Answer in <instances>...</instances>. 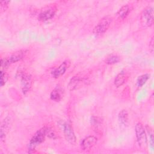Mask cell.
Instances as JSON below:
<instances>
[{
    "instance_id": "obj_9",
    "label": "cell",
    "mask_w": 154,
    "mask_h": 154,
    "mask_svg": "<svg viewBox=\"0 0 154 154\" xmlns=\"http://www.w3.org/2000/svg\"><path fill=\"white\" fill-rule=\"evenodd\" d=\"M70 63L69 61L66 60L63 62L57 68H56L52 73V75L54 78H57L63 75L66 71V70L69 68Z\"/></svg>"
},
{
    "instance_id": "obj_18",
    "label": "cell",
    "mask_w": 154,
    "mask_h": 154,
    "mask_svg": "<svg viewBox=\"0 0 154 154\" xmlns=\"http://www.w3.org/2000/svg\"><path fill=\"white\" fill-rule=\"evenodd\" d=\"M119 61H120V58L118 55H111L106 58V60H105V62L108 64H114L118 63Z\"/></svg>"
},
{
    "instance_id": "obj_2",
    "label": "cell",
    "mask_w": 154,
    "mask_h": 154,
    "mask_svg": "<svg viewBox=\"0 0 154 154\" xmlns=\"http://www.w3.org/2000/svg\"><path fill=\"white\" fill-rule=\"evenodd\" d=\"M26 53V51L20 50L14 52L9 57L1 58V70H5V69H7L11 64L21 60L22 58H23Z\"/></svg>"
},
{
    "instance_id": "obj_14",
    "label": "cell",
    "mask_w": 154,
    "mask_h": 154,
    "mask_svg": "<svg viewBox=\"0 0 154 154\" xmlns=\"http://www.w3.org/2000/svg\"><path fill=\"white\" fill-rule=\"evenodd\" d=\"M118 117H119V122L122 125L124 126L127 125L128 122V114L126 110L123 109L120 111V112L119 113Z\"/></svg>"
},
{
    "instance_id": "obj_3",
    "label": "cell",
    "mask_w": 154,
    "mask_h": 154,
    "mask_svg": "<svg viewBox=\"0 0 154 154\" xmlns=\"http://www.w3.org/2000/svg\"><path fill=\"white\" fill-rule=\"evenodd\" d=\"M140 22L144 28H149L153 23V8L152 6L146 7L142 11Z\"/></svg>"
},
{
    "instance_id": "obj_19",
    "label": "cell",
    "mask_w": 154,
    "mask_h": 154,
    "mask_svg": "<svg viewBox=\"0 0 154 154\" xmlns=\"http://www.w3.org/2000/svg\"><path fill=\"white\" fill-rule=\"evenodd\" d=\"M8 79V75L4 70H1V85L2 87Z\"/></svg>"
},
{
    "instance_id": "obj_10",
    "label": "cell",
    "mask_w": 154,
    "mask_h": 154,
    "mask_svg": "<svg viewBox=\"0 0 154 154\" xmlns=\"http://www.w3.org/2000/svg\"><path fill=\"white\" fill-rule=\"evenodd\" d=\"M97 138L93 135H90L85 137L81 143V147L82 150H87L90 149L97 143Z\"/></svg>"
},
{
    "instance_id": "obj_20",
    "label": "cell",
    "mask_w": 154,
    "mask_h": 154,
    "mask_svg": "<svg viewBox=\"0 0 154 154\" xmlns=\"http://www.w3.org/2000/svg\"><path fill=\"white\" fill-rule=\"evenodd\" d=\"M10 3L9 1H1L0 2V7H1V11L2 10H5L8 7V5Z\"/></svg>"
},
{
    "instance_id": "obj_5",
    "label": "cell",
    "mask_w": 154,
    "mask_h": 154,
    "mask_svg": "<svg viewBox=\"0 0 154 154\" xmlns=\"http://www.w3.org/2000/svg\"><path fill=\"white\" fill-rule=\"evenodd\" d=\"M112 22V17L105 16L103 17L93 29V34L96 35H100L105 33L109 28Z\"/></svg>"
},
{
    "instance_id": "obj_15",
    "label": "cell",
    "mask_w": 154,
    "mask_h": 154,
    "mask_svg": "<svg viewBox=\"0 0 154 154\" xmlns=\"http://www.w3.org/2000/svg\"><path fill=\"white\" fill-rule=\"evenodd\" d=\"M130 11L129 7L128 5H125L122 6L117 12V15L120 19H125L129 14Z\"/></svg>"
},
{
    "instance_id": "obj_7",
    "label": "cell",
    "mask_w": 154,
    "mask_h": 154,
    "mask_svg": "<svg viewBox=\"0 0 154 154\" xmlns=\"http://www.w3.org/2000/svg\"><path fill=\"white\" fill-rule=\"evenodd\" d=\"M56 8L54 7H49L46 8L40 13L38 18L40 20L42 21L48 20L54 16Z\"/></svg>"
},
{
    "instance_id": "obj_6",
    "label": "cell",
    "mask_w": 154,
    "mask_h": 154,
    "mask_svg": "<svg viewBox=\"0 0 154 154\" xmlns=\"http://www.w3.org/2000/svg\"><path fill=\"white\" fill-rule=\"evenodd\" d=\"M135 134L137 141L141 146H146L147 144V136L145 132V129L141 123L138 122L136 124L135 128Z\"/></svg>"
},
{
    "instance_id": "obj_13",
    "label": "cell",
    "mask_w": 154,
    "mask_h": 154,
    "mask_svg": "<svg viewBox=\"0 0 154 154\" xmlns=\"http://www.w3.org/2000/svg\"><path fill=\"white\" fill-rule=\"evenodd\" d=\"M128 76L127 75V73L125 72V71H121L119 74L117 75L114 79V85L117 87L122 86L126 81L128 78Z\"/></svg>"
},
{
    "instance_id": "obj_4",
    "label": "cell",
    "mask_w": 154,
    "mask_h": 154,
    "mask_svg": "<svg viewBox=\"0 0 154 154\" xmlns=\"http://www.w3.org/2000/svg\"><path fill=\"white\" fill-rule=\"evenodd\" d=\"M58 125L63 129L66 140L70 144H75L76 143V137L71 125L64 121H59Z\"/></svg>"
},
{
    "instance_id": "obj_21",
    "label": "cell",
    "mask_w": 154,
    "mask_h": 154,
    "mask_svg": "<svg viewBox=\"0 0 154 154\" xmlns=\"http://www.w3.org/2000/svg\"><path fill=\"white\" fill-rule=\"evenodd\" d=\"M153 44H154L153 43V37H152L150 41V43H149V49H150V51L152 53L153 52V50H154Z\"/></svg>"
},
{
    "instance_id": "obj_1",
    "label": "cell",
    "mask_w": 154,
    "mask_h": 154,
    "mask_svg": "<svg viewBox=\"0 0 154 154\" xmlns=\"http://www.w3.org/2000/svg\"><path fill=\"white\" fill-rule=\"evenodd\" d=\"M46 127L42 128L37 131L32 136L28 144V152L29 153L32 152L38 145L44 141L46 136Z\"/></svg>"
},
{
    "instance_id": "obj_16",
    "label": "cell",
    "mask_w": 154,
    "mask_h": 154,
    "mask_svg": "<svg viewBox=\"0 0 154 154\" xmlns=\"http://www.w3.org/2000/svg\"><path fill=\"white\" fill-rule=\"evenodd\" d=\"M61 97L62 96H61V91L58 88H56L54 90H52L50 95L51 99L52 100H54L56 102H58L59 100H60V99H61Z\"/></svg>"
},
{
    "instance_id": "obj_17",
    "label": "cell",
    "mask_w": 154,
    "mask_h": 154,
    "mask_svg": "<svg viewBox=\"0 0 154 154\" xmlns=\"http://www.w3.org/2000/svg\"><path fill=\"white\" fill-rule=\"evenodd\" d=\"M150 78V75L148 73L143 74L141 76H140L137 80V84L138 87H142L146 82V81Z\"/></svg>"
},
{
    "instance_id": "obj_8",
    "label": "cell",
    "mask_w": 154,
    "mask_h": 154,
    "mask_svg": "<svg viewBox=\"0 0 154 154\" xmlns=\"http://www.w3.org/2000/svg\"><path fill=\"white\" fill-rule=\"evenodd\" d=\"M21 87L24 94L29 91L32 85V78L29 74H23L21 76Z\"/></svg>"
},
{
    "instance_id": "obj_11",
    "label": "cell",
    "mask_w": 154,
    "mask_h": 154,
    "mask_svg": "<svg viewBox=\"0 0 154 154\" xmlns=\"http://www.w3.org/2000/svg\"><path fill=\"white\" fill-rule=\"evenodd\" d=\"M10 125V119L8 117H6L4 119L1 125V129H0V134H1V141L4 140L5 138L6 135L7 134Z\"/></svg>"
},
{
    "instance_id": "obj_12",
    "label": "cell",
    "mask_w": 154,
    "mask_h": 154,
    "mask_svg": "<svg viewBox=\"0 0 154 154\" xmlns=\"http://www.w3.org/2000/svg\"><path fill=\"white\" fill-rule=\"evenodd\" d=\"M82 81H83V79L81 77H79L78 76H73L70 80L67 85V87L69 90L70 91L74 90L80 85V84L82 83Z\"/></svg>"
}]
</instances>
